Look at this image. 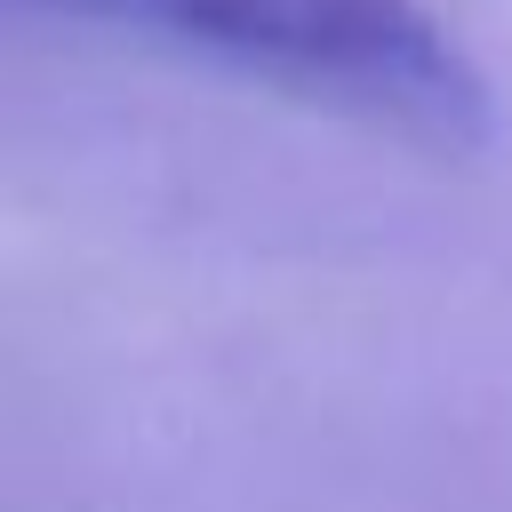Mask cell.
<instances>
[{
  "mask_svg": "<svg viewBox=\"0 0 512 512\" xmlns=\"http://www.w3.org/2000/svg\"><path fill=\"white\" fill-rule=\"evenodd\" d=\"M24 8L216 56L248 80H272L304 104L360 112L416 144L456 152L488 136L480 64L416 0H24Z\"/></svg>",
  "mask_w": 512,
  "mask_h": 512,
  "instance_id": "cell-1",
  "label": "cell"
}]
</instances>
